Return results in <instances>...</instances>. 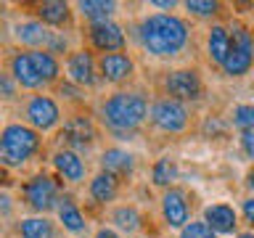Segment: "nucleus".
I'll return each mask as SVG.
<instances>
[{
    "mask_svg": "<svg viewBox=\"0 0 254 238\" xmlns=\"http://www.w3.org/2000/svg\"><path fill=\"white\" fill-rule=\"evenodd\" d=\"M111 222L125 230V233H132V230L140 228V214L135 206H119V209H114V214H111Z\"/></svg>",
    "mask_w": 254,
    "mask_h": 238,
    "instance_id": "nucleus-26",
    "label": "nucleus"
},
{
    "mask_svg": "<svg viewBox=\"0 0 254 238\" xmlns=\"http://www.w3.org/2000/svg\"><path fill=\"white\" fill-rule=\"evenodd\" d=\"M21 238H53V222L48 217H27L19 225Z\"/></svg>",
    "mask_w": 254,
    "mask_h": 238,
    "instance_id": "nucleus-24",
    "label": "nucleus"
},
{
    "mask_svg": "<svg viewBox=\"0 0 254 238\" xmlns=\"http://www.w3.org/2000/svg\"><path fill=\"white\" fill-rule=\"evenodd\" d=\"M103 122L114 132H132L148 114V103L140 93H114L103 103Z\"/></svg>",
    "mask_w": 254,
    "mask_h": 238,
    "instance_id": "nucleus-2",
    "label": "nucleus"
},
{
    "mask_svg": "<svg viewBox=\"0 0 254 238\" xmlns=\"http://www.w3.org/2000/svg\"><path fill=\"white\" fill-rule=\"evenodd\" d=\"M37 148L40 138L27 124H8L0 132V164L3 167H21L37 154Z\"/></svg>",
    "mask_w": 254,
    "mask_h": 238,
    "instance_id": "nucleus-3",
    "label": "nucleus"
},
{
    "mask_svg": "<svg viewBox=\"0 0 254 238\" xmlns=\"http://www.w3.org/2000/svg\"><path fill=\"white\" fill-rule=\"evenodd\" d=\"M241 148H244V154L249 159H254V130L241 132Z\"/></svg>",
    "mask_w": 254,
    "mask_h": 238,
    "instance_id": "nucleus-32",
    "label": "nucleus"
},
{
    "mask_svg": "<svg viewBox=\"0 0 254 238\" xmlns=\"http://www.w3.org/2000/svg\"><path fill=\"white\" fill-rule=\"evenodd\" d=\"M101 167H103V172L114 175V178L117 175H130L132 172V156L122 148H109L101 156Z\"/></svg>",
    "mask_w": 254,
    "mask_h": 238,
    "instance_id": "nucleus-19",
    "label": "nucleus"
},
{
    "mask_svg": "<svg viewBox=\"0 0 254 238\" xmlns=\"http://www.w3.org/2000/svg\"><path fill=\"white\" fill-rule=\"evenodd\" d=\"M252 63H254V51L230 45V53H228L225 63H222V71H225L228 77H241V74H246V71L252 69Z\"/></svg>",
    "mask_w": 254,
    "mask_h": 238,
    "instance_id": "nucleus-18",
    "label": "nucleus"
},
{
    "mask_svg": "<svg viewBox=\"0 0 254 238\" xmlns=\"http://www.w3.org/2000/svg\"><path fill=\"white\" fill-rule=\"evenodd\" d=\"M77 8L93 24H101V21H111V13H114L117 3H111V0H82Z\"/></svg>",
    "mask_w": 254,
    "mask_h": 238,
    "instance_id": "nucleus-22",
    "label": "nucleus"
},
{
    "mask_svg": "<svg viewBox=\"0 0 254 238\" xmlns=\"http://www.w3.org/2000/svg\"><path fill=\"white\" fill-rule=\"evenodd\" d=\"M230 45L233 48H246V51H254V37L246 27H233V35H230Z\"/></svg>",
    "mask_w": 254,
    "mask_h": 238,
    "instance_id": "nucleus-30",
    "label": "nucleus"
},
{
    "mask_svg": "<svg viewBox=\"0 0 254 238\" xmlns=\"http://www.w3.org/2000/svg\"><path fill=\"white\" fill-rule=\"evenodd\" d=\"M206 51H209V59L222 66L230 53V32L225 27H220V24H214L209 29V37H206Z\"/></svg>",
    "mask_w": 254,
    "mask_h": 238,
    "instance_id": "nucleus-16",
    "label": "nucleus"
},
{
    "mask_svg": "<svg viewBox=\"0 0 254 238\" xmlns=\"http://www.w3.org/2000/svg\"><path fill=\"white\" fill-rule=\"evenodd\" d=\"M241 209H244V217H246V222H249V225L254 228V198H246Z\"/></svg>",
    "mask_w": 254,
    "mask_h": 238,
    "instance_id": "nucleus-34",
    "label": "nucleus"
},
{
    "mask_svg": "<svg viewBox=\"0 0 254 238\" xmlns=\"http://www.w3.org/2000/svg\"><path fill=\"white\" fill-rule=\"evenodd\" d=\"M32 63H35V69H37V74L43 82H53L56 77H59V61L53 59V53H48V51H32Z\"/></svg>",
    "mask_w": 254,
    "mask_h": 238,
    "instance_id": "nucleus-25",
    "label": "nucleus"
},
{
    "mask_svg": "<svg viewBox=\"0 0 254 238\" xmlns=\"http://www.w3.org/2000/svg\"><path fill=\"white\" fill-rule=\"evenodd\" d=\"M66 71H69V79L77 85H95V61L87 51H77L69 56V63H66Z\"/></svg>",
    "mask_w": 254,
    "mask_h": 238,
    "instance_id": "nucleus-12",
    "label": "nucleus"
},
{
    "mask_svg": "<svg viewBox=\"0 0 254 238\" xmlns=\"http://www.w3.org/2000/svg\"><path fill=\"white\" fill-rule=\"evenodd\" d=\"M24 198H27V204L32 209L37 212H48L53 209V206H59V185H56L53 178H48V175H35L27 185H24Z\"/></svg>",
    "mask_w": 254,
    "mask_h": 238,
    "instance_id": "nucleus-5",
    "label": "nucleus"
},
{
    "mask_svg": "<svg viewBox=\"0 0 254 238\" xmlns=\"http://www.w3.org/2000/svg\"><path fill=\"white\" fill-rule=\"evenodd\" d=\"M236 238H254V233H241V236H236Z\"/></svg>",
    "mask_w": 254,
    "mask_h": 238,
    "instance_id": "nucleus-39",
    "label": "nucleus"
},
{
    "mask_svg": "<svg viewBox=\"0 0 254 238\" xmlns=\"http://www.w3.org/2000/svg\"><path fill=\"white\" fill-rule=\"evenodd\" d=\"M233 124H236L241 132L254 130V106H249V103L236 106V109H233Z\"/></svg>",
    "mask_w": 254,
    "mask_h": 238,
    "instance_id": "nucleus-28",
    "label": "nucleus"
},
{
    "mask_svg": "<svg viewBox=\"0 0 254 238\" xmlns=\"http://www.w3.org/2000/svg\"><path fill=\"white\" fill-rule=\"evenodd\" d=\"M95 238H119V236H117L111 228H101L98 233H95Z\"/></svg>",
    "mask_w": 254,
    "mask_h": 238,
    "instance_id": "nucleus-36",
    "label": "nucleus"
},
{
    "mask_svg": "<svg viewBox=\"0 0 254 238\" xmlns=\"http://www.w3.org/2000/svg\"><path fill=\"white\" fill-rule=\"evenodd\" d=\"M175 178H178V164L172 162V159H159L154 164V172H151V180H154V185H172Z\"/></svg>",
    "mask_w": 254,
    "mask_h": 238,
    "instance_id": "nucleus-27",
    "label": "nucleus"
},
{
    "mask_svg": "<svg viewBox=\"0 0 254 238\" xmlns=\"http://www.w3.org/2000/svg\"><path fill=\"white\" fill-rule=\"evenodd\" d=\"M13 204H11V196L8 193H0V214H11Z\"/></svg>",
    "mask_w": 254,
    "mask_h": 238,
    "instance_id": "nucleus-35",
    "label": "nucleus"
},
{
    "mask_svg": "<svg viewBox=\"0 0 254 238\" xmlns=\"http://www.w3.org/2000/svg\"><path fill=\"white\" fill-rule=\"evenodd\" d=\"M40 13V21L43 24H51V27H61V24L69 21V5L61 3V0H48L37 8Z\"/></svg>",
    "mask_w": 254,
    "mask_h": 238,
    "instance_id": "nucleus-23",
    "label": "nucleus"
},
{
    "mask_svg": "<svg viewBox=\"0 0 254 238\" xmlns=\"http://www.w3.org/2000/svg\"><path fill=\"white\" fill-rule=\"evenodd\" d=\"M162 212H164V220L170 228H186L188 225V201H186V193L180 188H170L162 198Z\"/></svg>",
    "mask_w": 254,
    "mask_h": 238,
    "instance_id": "nucleus-9",
    "label": "nucleus"
},
{
    "mask_svg": "<svg viewBox=\"0 0 254 238\" xmlns=\"http://www.w3.org/2000/svg\"><path fill=\"white\" fill-rule=\"evenodd\" d=\"M246 182H249V188L254 190V167H252V172H249V178H246Z\"/></svg>",
    "mask_w": 254,
    "mask_h": 238,
    "instance_id": "nucleus-38",
    "label": "nucleus"
},
{
    "mask_svg": "<svg viewBox=\"0 0 254 238\" xmlns=\"http://www.w3.org/2000/svg\"><path fill=\"white\" fill-rule=\"evenodd\" d=\"M11 74L13 79L19 82L21 87H29V90H35V87H40V74H37V69H35V63H32V56L29 53H19V56H13V61H11Z\"/></svg>",
    "mask_w": 254,
    "mask_h": 238,
    "instance_id": "nucleus-15",
    "label": "nucleus"
},
{
    "mask_svg": "<svg viewBox=\"0 0 254 238\" xmlns=\"http://www.w3.org/2000/svg\"><path fill=\"white\" fill-rule=\"evenodd\" d=\"M13 90H16V87H13V79L0 71V95H3V98H11Z\"/></svg>",
    "mask_w": 254,
    "mask_h": 238,
    "instance_id": "nucleus-33",
    "label": "nucleus"
},
{
    "mask_svg": "<svg viewBox=\"0 0 254 238\" xmlns=\"http://www.w3.org/2000/svg\"><path fill=\"white\" fill-rule=\"evenodd\" d=\"M53 164H56V170H59L66 180H71V182L85 180V162L79 159L77 151H71V148L59 151V154L53 156Z\"/></svg>",
    "mask_w": 254,
    "mask_h": 238,
    "instance_id": "nucleus-14",
    "label": "nucleus"
},
{
    "mask_svg": "<svg viewBox=\"0 0 254 238\" xmlns=\"http://www.w3.org/2000/svg\"><path fill=\"white\" fill-rule=\"evenodd\" d=\"M186 8L190 13H198V16H212V13H217V3L214 0H188Z\"/></svg>",
    "mask_w": 254,
    "mask_h": 238,
    "instance_id": "nucleus-31",
    "label": "nucleus"
},
{
    "mask_svg": "<svg viewBox=\"0 0 254 238\" xmlns=\"http://www.w3.org/2000/svg\"><path fill=\"white\" fill-rule=\"evenodd\" d=\"M117 190H119L117 178H114V175H109V172H101V175H95V178L90 180V196H93L98 204L114 201Z\"/></svg>",
    "mask_w": 254,
    "mask_h": 238,
    "instance_id": "nucleus-20",
    "label": "nucleus"
},
{
    "mask_svg": "<svg viewBox=\"0 0 254 238\" xmlns=\"http://www.w3.org/2000/svg\"><path fill=\"white\" fill-rule=\"evenodd\" d=\"M27 117H29L32 127H37V130H51V127H56L61 114H59V106H56L53 98H48V95H35L27 106Z\"/></svg>",
    "mask_w": 254,
    "mask_h": 238,
    "instance_id": "nucleus-8",
    "label": "nucleus"
},
{
    "mask_svg": "<svg viewBox=\"0 0 254 238\" xmlns=\"http://www.w3.org/2000/svg\"><path fill=\"white\" fill-rule=\"evenodd\" d=\"M154 5H159V8H175V0H154Z\"/></svg>",
    "mask_w": 254,
    "mask_h": 238,
    "instance_id": "nucleus-37",
    "label": "nucleus"
},
{
    "mask_svg": "<svg viewBox=\"0 0 254 238\" xmlns=\"http://www.w3.org/2000/svg\"><path fill=\"white\" fill-rule=\"evenodd\" d=\"M140 43L148 53L159 56V59H172L186 48L190 32L188 24L180 16L172 13H154L140 21Z\"/></svg>",
    "mask_w": 254,
    "mask_h": 238,
    "instance_id": "nucleus-1",
    "label": "nucleus"
},
{
    "mask_svg": "<svg viewBox=\"0 0 254 238\" xmlns=\"http://www.w3.org/2000/svg\"><path fill=\"white\" fill-rule=\"evenodd\" d=\"M151 122L164 132H180L188 124V109L175 98H159L151 106Z\"/></svg>",
    "mask_w": 254,
    "mask_h": 238,
    "instance_id": "nucleus-4",
    "label": "nucleus"
},
{
    "mask_svg": "<svg viewBox=\"0 0 254 238\" xmlns=\"http://www.w3.org/2000/svg\"><path fill=\"white\" fill-rule=\"evenodd\" d=\"M90 43H93V48L103 51V56L106 53H119L125 48V32L114 21L90 24Z\"/></svg>",
    "mask_w": 254,
    "mask_h": 238,
    "instance_id": "nucleus-7",
    "label": "nucleus"
},
{
    "mask_svg": "<svg viewBox=\"0 0 254 238\" xmlns=\"http://www.w3.org/2000/svg\"><path fill=\"white\" fill-rule=\"evenodd\" d=\"M98 66H101L103 79H109V82H122V79H127L132 74L135 63L127 53H106V56H101Z\"/></svg>",
    "mask_w": 254,
    "mask_h": 238,
    "instance_id": "nucleus-11",
    "label": "nucleus"
},
{
    "mask_svg": "<svg viewBox=\"0 0 254 238\" xmlns=\"http://www.w3.org/2000/svg\"><path fill=\"white\" fill-rule=\"evenodd\" d=\"M204 222L214 233H233L236 230V209L228 204H212L204 209Z\"/></svg>",
    "mask_w": 254,
    "mask_h": 238,
    "instance_id": "nucleus-13",
    "label": "nucleus"
},
{
    "mask_svg": "<svg viewBox=\"0 0 254 238\" xmlns=\"http://www.w3.org/2000/svg\"><path fill=\"white\" fill-rule=\"evenodd\" d=\"M180 238H217V233L201 220V222H188V225L180 230Z\"/></svg>",
    "mask_w": 254,
    "mask_h": 238,
    "instance_id": "nucleus-29",
    "label": "nucleus"
},
{
    "mask_svg": "<svg viewBox=\"0 0 254 238\" xmlns=\"http://www.w3.org/2000/svg\"><path fill=\"white\" fill-rule=\"evenodd\" d=\"M61 138H64V143H66V146H71V148H87V146L95 140V130H93L90 119H85V117H71L69 122L64 124Z\"/></svg>",
    "mask_w": 254,
    "mask_h": 238,
    "instance_id": "nucleus-10",
    "label": "nucleus"
},
{
    "mask_svg": "<svg viewBox=\"0 0 254 238\" xmlns=\"http://www.w3.org/2000/svg\"><path fill=\"white\" fill-rule=\"evenodd\" d=\"M164 87L167 93H170V98L175 101H196L198 95H201V77H198V71L193 69H175L167 74L164 79Z\"/></svg>",
    "mask_w": 254,
    "mask_h": 238,
    "instance_id": "nucleus-6",
    "label": "nucleus"
},
{
    "mask_svg": "<svg viewBox=\"0 0 254 238\" xmlns=\"http://www.w3.org/2000/svg\"><path fill=\"white\" fill-rule=\"evenodd\" d=\"M16 37H19L24 45H32V48L45 45L48 48L51 40H53V32H48L43 21H24V24L16 27Z\"/></svg>",
    "mask_w": 254,
    "mask_h": 238,
    "instance_id": "nucleus-17",
    "label": "nucleus"
},
{
    "mask_svg": "<svg viewBox=\"0 0 254 238\" xmlns=\"http://www.w3.org/2000/svg\"><path fill=\"white\" fill-rule=\"evenodd\" d=\"M59 220L64 222V228L69 230V233H85V217H82V212L77 209V204L74 201H69V198H61V204H59Z\"/></svg>",
    "mask_w": 254,
    "mask_h": 238,
    "instance_id": "nucleus-21",
    "label": "nucleus"
}]
</instances>
